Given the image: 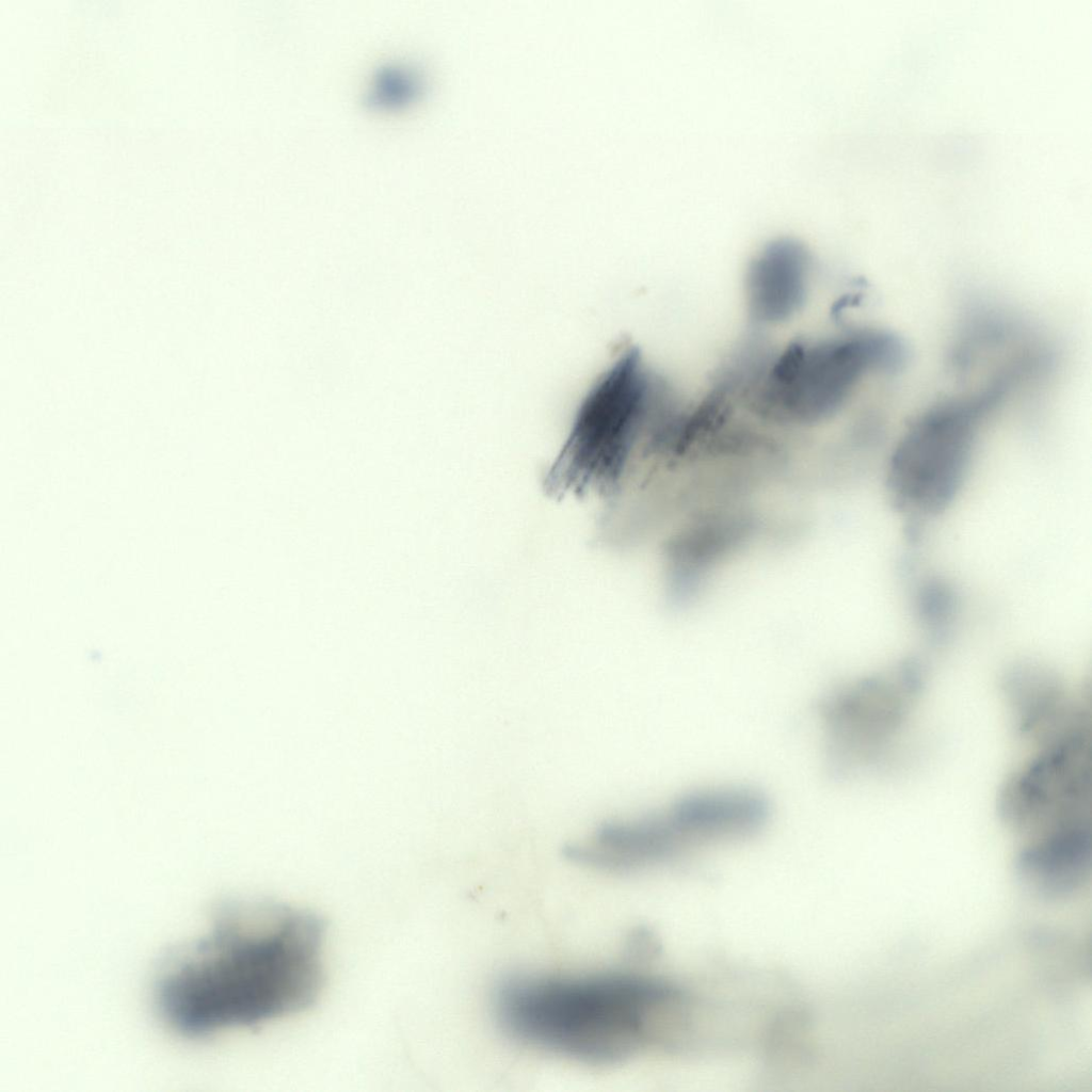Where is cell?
<instances>
[{"label": "cell", "instance_id": "6da1fadb", "mask_svg": "<svg viewBox=\"0 0 1092 1092\" xmlns=\"http://www.w3.org/2000/svg\"><path fill=\"white\" fill-rule=\"evenodd\" d=\"M324 933V921L305 909L271 900L224 902L207 933L162 960L156 1007L187 1037L301 1013L323 987Z\"/></svg>", "mask_w": 1092, "mask_h": 1092}, {"label": "cell", "instance_id": "7a4b0ae2", "mask_svg": "<svg viewBox=\"0 0 1092 1092\" xmlns=\"http://www.w3.org/2000/svg\"><path fill=\"white\" fill-rule=\"evenodd\" d=\"M493 1010L523 1044L594 1065L665 1047L682 1025V995L655 977L627 971L510 977Z\"/></svg>", "mask_w": 1092, "mask_h": 1092}, {"label": "cell", "instance_id": "3957f363", "mask_svg": "<svg viewBox=\"0 0 1092 1092\" xmlns=\"http://www.w3.org/2000/svg\"><path fill=\"white\" fill-rule=\"evenodd\" d=\"M654 373L629 348L582 401L569 436L545 479L553 495L595 489L617 496L652 395Z\"/></svg>", "mask_w": 1092, "mask_h": 1092}, {"label": "cell", "instance_id": "277c9868", "mask_svg": "<svg viewBox=\"0 0 1092 1092\" xmlns=\"http://www.w3.org/2000/svg\"><path fill=\"white\" fill-rule=\"evenodd\" d=\"M1006 380L948 400L916 418L894 448L885 473L892 505L910 521L933 518L959 495L980 424L1002 398Z\"/></svg>", "mask_w": 1092, "mask_h": 1092}, {"label": "cell", "instance_id": "5b68a950", "mask_svg": "<svg viewBox=\"0 0 1092 1092\" xmlns=\"http://www.w3.org/2000/svg\"><path fill=\"white\" fill-rule=\"evenodd\" d=\"M1091 718L1027 745L1003 782L998 814L1023 842L1091 829Z\"/></svg>", "mask_w": 1092, "mask_h": 1092}, {"label": "cell", "instance_id": "8992f818", "mask_svg": "<svg viewBox=\"0 0 1092 1092\" xmlns=\"http://www.w3.org/2000/svg\"><path fill=\"white\" fill-rule=\"evenodd\" d=\"M925 681V667L910 659L888 672L826 692L817 710L830 771L842 777L885 765L908 727Z\"/></svg>", "mask_w": 1092, "mask_h": 1092}, {"label": "cell", "instance_id": "52a82bcc", "mask_svg": "<svg viewBox=\"0 0 1092 1092\" xmlns=\"http://www.w3.org/2000/svg\"><path fill=\"white\" fill-rule=\"evenodd\" d=\"M709 846H713L710 824L687 794L662 810L607 821L568 845L565 855L592 869L632 872Z\"/></svg>", "mask_w": 1092, "mask_h": 1092}, {"label": "cell", "instance_id": "ba28073f", "mask_svg": "<svg viewBox=\"0 0 1092 1092\" xmlns=\"http://www.w3.org/2000/svg\"><path fill=\"white\" fill-rule=\"evenodd\" d=\"M1001 688L1015 737L1023 744L1061 726L1090 695L1070 690L1055 672L1031 663L1007 671Z\"/></svg>", "mask_w": 1092, "mask_h": 1092}, {"label": "cell", "instance_id": "9c48e42d", "mask_svg": "<svg viewBox=\"0 0 1092 1092\" xmlns=\"http://www.w3.org/2000/svg\"><path fill=\"white\" fill-rule=\"evenodd\" d=\"M1091 830L1057 834L1019 848L1015 868L1033 892L1059 898L1075 892L1091 870Z\"/></svg>", "mask_w": 1092, "mask_h": 1092}, {"label": "cell", "instance_id": "30bf717a", "mask_svg": "<svg viewBox=\"0 0 1092 1092\" xmlns=\"http://www.w3.org/2000/svg\"><path fill=\"white\" fill-rule=\"evenodd\" d=\"M808 256L800 243L781 239L770 243L754 261L749 294L756 320L776 322L799 309L805 295Z\"/></svg>", "mask_w": 1092, "mask_h": 1092}]
</instances>
